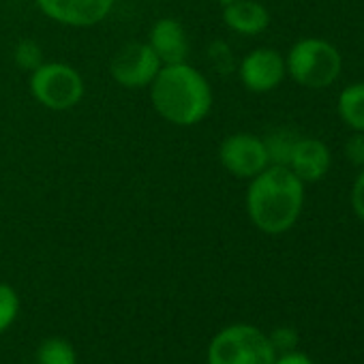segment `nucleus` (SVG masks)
<instances>
[{
  "label": "nucleus",
  "mask_w": 364,
  "mask_h": 364,
  "mask_svg": "<svg viewBox=\"0 0 364 364\" xmlns=\"http://www.w3.org/2000/svg\"><path fill=\"white\" fill-rule=\"evenodd\" d=\"M304 206V182L285 165H268L247 191V210L264 234H283L291 230Z\"/></svg>",
  "instance_id": "f257e3e1"
},
{
  "label": "nucleus",
  "mask_w": 364,
  "mask_h": 364,
  "mask_svg": "<svg viewBox=\"0 0 364 364\" xmlns=\"http://www.w3.org/2000/svg\"><path fill=\"white\" fill-rule=\"evenodd\" d=\"M150 99L161 118L178 127H191L208 116L213 90L191 65H163L150 84Z\"/></svg>",
  "instance_id": "f03ea898"
},
{
  "label": "nucleus",
  "mask_w": 364,
  "mask_h": 364,
  "mask_svg": "<svg viewBox=\"0 0 364 364\" xmlns=\"http://www.w3.org/2000/svg\"><path fill=\"white\" fill-rule=\"evenodd\" d=\"M287 73L304 88H328L332 86L343 69L341 52L326 39L306 37L291 46L285 58Z\"/></svg>",
  "instance_id": "7ed1b4c3"
},
{
  "label": "nucleus",
  "mask_w": 364,
  "mask_h": 364,
  "mask_svg": "<svg viewBox=\"0 0 364 364\" xmlns=\"http://www.w3.org/2000/svg\"><path fill=\"white\" fill-rule=\"evenodd\" d=\"M277 351L270 338L245 323L221 330L208 349V364H274Z\"/></svg>",
  "instance_id": "20e7f679"
},
{
  "label": "nucleus",
  "mask_w": 364,
  "mask_h": 364,
  "mask_svg": "<svg viewBox=\"0 0 364 364\" xmlns=\"http://www.w3.org/2000/svg\"><path fill=\"white\" fill-rule=\"evenodd\" d=\"M33 97L48 109H71L84 97L82 75L65 63H43L31 75Z\"/></svg>",
  "instance_id": "39448f33"
},
{
  "label": "nucleus",
  "mask_w": 364,
  "mask_h": 364,
  "mask_svg": "<svg viewBox=\"0 0 364 364\" xmlns=\"http://www.w3.org/2000/svg\"><path fill=\"white\" fill-rule=\"evenodd\" d=\"M161 67L148 43H129L112 58L109 73L124 88H144L152 84Z\"/></svg>",
  "instance_id": "423d86ee"
},
{
  "label": "nucleus",
  "mask_w": 364,
  "mask_h": 364,
  "mask_svg": "<svg viewBox=\"0 0 364 364\" xmlns=\"http://www.w3.org/2000/svg\"><path fill=\"white\" fill-rule=\"evenodd\" d=\"M219 159L236 178H255L270 165L264 139L251 133H234L225 137L219 148Z\"/></svg>",
  "instance_id": "0eeeda50"
},
{
  "label": "nucleus",
  "mask_w": 364,
  "mask_h": 364,
  "mask_svg": "<svg viewBox=\"0 0 364 364\" xmlns=\"http://www.w3.org/2000/svg\"><path fill=\"white\" fill-rule=\"evenodd\" d=\"M287 73L285 58L270 48H257L242 58L240 80L251 92L274 90Z\"/></svg>",
  "instance_id": "6e6552de"
},
{
  "label": "nucleus",
  "mask_w": 364,
  "mask_h": 364,
  "mask_svg": "<svg viewBox=\"0 0 364 364\" xmlns=\"http://www.w3.org/2000/svg\"><path fill=\"white\" fill-rule=\"evenodd\" d=\"M37 5L58 24L86 28L107 18L114 0H37Z\"/></svg>",
  "instance_id": "1a4fd4ad"
},
{
  "label": "nucleus",
  "mask_w": 364,
  "mask_h": 364,
  "mask_svg": "<svg viewBox=\"0 0 364 364\" xmlns=\"http://www.w3.org/2000/svg\"><path fill=\"white\" fill-rule=\"evenodd\" d=\"M148 46L161 60V65H180L189 56V39L187 31L178 20L165 18L159 20L150 31Z\"/></svg>",
  "instance_id": "9d476101"
},
{
  "label": "nucleus",
  "mask_w": 364,
  "mask_h": 364,
  "mask_svg": "<svg viewBox=\"0 0 364 364\" xmlns=\"http://www.w3.org/2000/svg\"><path fill=\"white\" fill-rule=\"evenodd\" d=\"M287 167L302 182H317L330 169V150H328V146L321 139L298 137Z\"/></svg>",
  "instance_id": "9b49d317"
},
{
  "label": "nucleus",
  "mask_w": 364,
  "mask_h": 364,
  "mask_svg": "<svg viewBox=\"0 0 364 364\" xmlns=\"http://www.w3.org/2000/svg\"><path fill=\"white\" fill-rule=\"evenodd\" d=\"M223 20L238 35H259L268 28L270 14L257 0H234L225 5Z\"/></svg>",
  "instance_id": "f8f14e48"
},
{
  "label": "nucleus",
  "mask_w": 364,
  "mask_h": 364,
  "mask_svg": "<svg viewBox=\"0 0 364 364\" xmlns=\"http://www.w3.org/2000/svg\"><path fill=\"white\" fill-rule=\"evenodd\" d=\"M336 107L338 116L349 129L364 133V82L349 84L347 88H343Z\"/></svg>",
  "instance_id": "ddd939ff"
},
{
  "label": "nucleus",
  "mask_w": 364,
  "mask_h": 364,
  "mask_svg": "<svg viewBox=\"0 0 364 364\" xmlns=\"http://www.w3.org/2000/svg\"><path fill=\"white\" fill-rule=\"evenodd\" d=\"M298 137L300 135H296L291 129H274V131H270L264 137V146H266V152H268V163L287 167Z\"/></svg>",
  "instance_id": "4468645a"
},
{
  "label": "nucleus",
  "mask_w": 364,
  "mask_h": 364,
  "mask_svg": "<svg viewBox=\"0 0 364 364\" xmlns=\"http://www.w3.org/2000/svg\"><path fill=\"white\" fill-rule=\"evenodd\" d=\"M35 364H75V349L63 338H48L37 349Z\"/></svg>",
  "instance_id": "2eb2a0df"
},
{
  "label": "nucleus",
  "mask_w": 364,
  "mask_h": 364,
  "mask_svg": "<svg viewBox=\"0 0 364 364\" xmlns=\"http://www.w3.org/2000/svg\"><path fill=\"white\" fill-rule=\"evenodd\" d=\"M20 313V298L7 283H0V332H5Z\"/></svg>",
  "instance_id": "dca6fc26"
},
{
  "label": "nucleus",
  "mask_w": 364,
  "mask_h": 364,
  "mask_svg": "<svg viewBox=\"0 0 364 364\" xmlns=\"http://www.w3.org/2000/svg\"><path fill=\"white\" fill-rule=\"evenodd\" d=\"M16 63L26 71H35L43 65V52L35 41H22L16 48Z\"/></svg>",
  "instance_id": "f3484780"
},
{
  "label": "nucleus",
  "mask_w": 364,
  "mask_h": 364,
  "mask_svg": "<svg viewBox=\"0 0 364 364\" xmlns=\"http://www.w3.org/2000/svg\"><path fill=\"white\" fill-rule=\"evenodd\" d=\"M268 338H270V343H272L274 351L287 353V351H294V349H296L298 332H296L294 328H277Z\"/></svg>",
  "instance_id": "a211bd4d"
},
{
  "label": "nucleus",
  "mask_w": 364,
  "mask_h": 364,
  "mask_svg": "<svg viewBox=\"0 0 364 364\" xmlns=\"http://www.w3.org/2000/svg\"><path fill=\"white\" fill-rule=\"evenodd\" d=\"M345 156L351 165L364 167V133L353 131L345 141Z\"/></svg>",
  "instance_id": "6ab92c4d"
},
{
  "label": "nucleus",
  "mask_w": 364,
  "mask_h": 364,
  "mask_svg": "<svg viewBox=\"0 0 364 364\" xmlns=\"http://www.w3.org/2000/svg\"><path fill=\"white\" fill-rule=\"evenodd\" d=\"M351 208H353L355 217L360 221H364V167L358 173V178L353 180V187H351Z\"/></svg>",
  "instance_id": "aec40b11"
},
{
  "label": "nucleus",
  "mask_w": 364,
  "mask_h": 364,
  "mask_svg": "<svg viewBox=\"0 0 364 364\" xmlns=\"http://www.w3.org/2000/svg\"><path fill=\"white\" fill-rule=\"evenodd\" d=\"M274 364H315V362L306 353H300V351L294 349V351H287L281 358H277Z\"/></svg>",
  "instance_id": "412c9836"
},
{
  "label": "nucleus",
  "mask_w": 364,
  "mask_h": 364,
  "mask_svg": "<svg viewBox=\"0 0 364 364\" xmlns=\"http://www.w3.org/2000/svg\"><path fill=\"white\" fill-rule=\"evenodd\" d=\"M221 3H223V5H228V3H234V0H221Z\"/></svg>",
  "instance_id": "4be33fe9"
}]
</instances>
